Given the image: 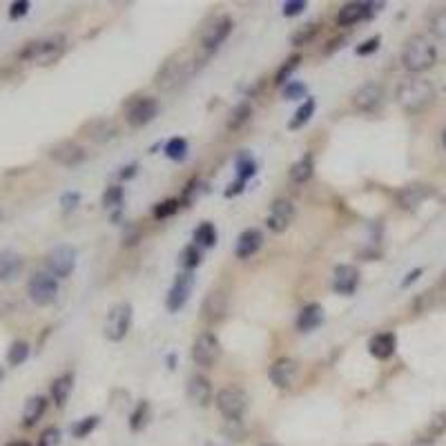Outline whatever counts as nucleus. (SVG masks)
Here are the masks:
<instances>
[{"label": "nucleus", "mask_w": 446, "mask_h": 446, "mask_svg": "<svg viewBox=\"0 0 446 446\" xmlns=\"http://www.w3.org/2000/svg\"><path fill=\"white\" fill-rule=\"evenodd\" d=\"M395 99L408 114H417L435 101V88L426 78H406L397 85Z\"/></svg>", "instance_id": "nucleus-1"}, {"label": "nucleus", "mask_w": 446, "mask_h": 446, "mask_svg": "<svg viewBox=\"0 0 446 446\" xmlns=\"http://www.w3.org/2000/svg\"><path fill=\"white\" fill-rule=\"evenodd\" d=\"M438 60V50L433 41H428L426 36L421 34H413L411 39L404 43L402 50V65L413 71V74H419V71H426L435 65Z\"/></svg>", "instance_id": "nucleus-2"}, {"label": "nucleus", "mask_w": 446, "mask_h": 446, "mask_svg": "<svg viewBox=\"0 0 446 446\" xmlns=\"http://www.w3.org/2000/svg\"><path fill=\"white\" fill-rule=\"evenodd\" d=\"M63 52H65V36L54 34V36H45V39L27 43L18 56H20V60H27V63L52 65L56 58H60Z\"/></svg>", "instance_id": "nucleus-3"}, {"label": "nucleus", "mask_w": 446, "mask_h": 446, "mask_svg": "<svg viewBox=\"0 0 446 446\" xmlns=\"http://www.w3.org/2000/svg\"><path fill=\"white\" fill-rule=\"evenodd\" d=\"M192 60L183 54H176L172 56L167 63H163V67L159 69V74H156V85L161 90H172L176 88L179 83H183L190 74H195V67L190 65Z\"/></svg>", "instance_id": "nucleus-4"}, {"label": "nucleus", "mask_w": 446, "mask_h": 446, "mask_svg": "<svg viewBox=\"0 0 446 446\" xmlns=\"http://www.w3.org/2000/svg\"><path fill=\"white\" fill-rule=\"evenodd\" d=\"M216 408H219L221 415L228 421H239L241 417H244V413L248 411V395L241 389L228 386L216 395Z\"/></svg>", "instance_id": "nucleus-5"}, {"label": "nucleus", "mask_w": 446, "mask_h": 446, "mask_svg": "<svg viewBox=\"0 0 446 446\" xmlns=\"http://www.w3.org/2000/svg\"><path fill=\"white\" fill-rule=\"evenodd\" d=\"M27 295L36 306H50L58 295V281L52 272H34L27 284Z\"/></svg>", "instance_id": "nucleus-6"}, {"label": "nucleus", "mask_w": 446, "mask_h": 446, "mask_svg": "<svg viewBox=\"0 0 446 446\" xmlns=\"http://www.w3.org/2000/svg\"><path fill=\"white\" fill-rule=\"evenodd\" d=\"M125 118L132 127H143L148 125L150 120H154V116L159 114V103L152 96H134L125 103Z\"/></svg>", "instance_id": "nucleus-7"}, {"label": "nucleus", "mask_w": 446, "mask_h": 446, "mask_svg": "<svg viewBox=\"0 0 446 446\" xmlns=\"http://www.w3.org/2000/svg\"><path fill=\"white\" fill-rule=\"evenodd\" d=\"M130 326H132V306L127 301H123V304H116L110 312H107L103 330L110 342H123L125 335L130 333Z\"/></svg>", "instance_id": "nucleus-8"}, {"label": "nucleus", "mask_w": 446, "mask_h": 446, "mask_svg": "<svg viewBox=\"0 0 446 446\" xmlns=\"http://www.w3.org/2000/svg\"><path fill=\"white\" fill-rule=\"evenodd\" d=\"M45 263H47V272H52L58 279H65V277H69L76 268V250L65 244L56 246L47 252Z\"/></svg>", "instance_id": "nucleus-9"}, {"label": "nucleus", "mask_w": 446, "mask_h": 446, "mask_svg": "<svg viewBox=\"0 0 446 446\" xmlns=\"http://www.w3.org/2000/svg\"><path fill=\"white\" fill-rule=\"evenodd\" d=\"M219 355H221L219 340H216L210 330L197 335L195 344H192V359H195L197 366L212 368L216 364V359H219Z\"/></svg>", "instance_id": "nucleus-10"}, {"label": "nucleus", "mask_w": 446, "mask_h": 446, "mask_svg": "<svg viewBox=\"0 0 446 446\" xmlns=\"http://www.w3.org/2000/svg\"><path fill=\"white\" fill-rule=\"evenodd\" d=\"M382 7H384V3H346L340 7V11H337V25L340 27L357 25L361 20L372 18L377 11H382Z\"/></svg>", "instance_id": "nucleus-11"}, {"label": "nucleus", "mask_w": 446, "mask_h": 446, "mask_svg": "<svg viewBox=\"0 0 446 446\" xmlns=\"http://www.w3.org/2000/svg\"><path fill=\"white\" fill-rule=\"evenodd\" d=\"M232 32V18L230 16H216L214 20H210L201 32V47L208 52H214L216 47L223 45L225 39Z\"/></svg>", "instance_id": "nucleus-12"}, {"label": "nucleus", "mask_w": 446, "mask_h": 446, "mask_svg": "<svg viewBox=\"0 0 446 446\" xmlns=\"http://www.w3.org/2000/svg\"><path fill=\"white\" fill-rule=\"evenodd\" d=\"M295 214H297V210H295V203L293 201H288V199H274L270 203V212H268L266 225L270 228L272 232L281 235L295 221Z\"/></svg>", "instance_id": "nucleus-13"}, {"label": "nucleus", "mask_w": 446, "mask_h": 446, "mask_svg": "<svg viewBox=\"0 0 446 446\" xmlns=\"http://www.w3.org/2000/svg\"><path fill=\"white\" fill-rule=\"evenodd\" d=\"M297 375H299V364L293 357L274 359L268 368V379L274 384L277 389H291L297 382Z\"/></svg>", "instance_id": "nucleus-14"}, {"label": "nucleus", "mask_w": 446, "mask_h": 446, "mask_svg": "<svg viewBox=\"0 0 446 446\" xmlns=\"http://www.w3.org/2000/svg\"><path fill=\"white\" fill-rule=\"evenodd\" d=\"M382 103H384V88L375 81L359 85L353 94V105L359 112H375Z\"/></svg>", "instance_id": "nucleus-15"}, {"label": "nucleus", "mask_w": 446, "mask_h": 446, "mask_svg": "<svg viewBox=\"0 0 446 446\" xmlns=\"http://www.w3.org/2000/svg\"><path fill=\"white\" fill-rule=\"evenodd\" d=\"M192 286H195V277H192V272H181L176 274V279L172 284V288L167 291V297H165V306L170 312H176L181 310L190 299V293H192Z\"/></svg>", "instance_id": "nucleus-16"}, {"label": "nucleus", "mask_w": 446, "mask_h": 446, "mask_svg": "<svg viewBox=\"0 0 446 446\" xmlns=\"http://www.w3.org/2000/svg\"><path fill=\"white\" fill-rule=\"evenodd\" d=\"M85 156H88L85 148L78 146L76 141H69V139L58 141L50 148V159H54L56 163L65 165V167H74V165L83 163L85 161Z\"/></svg>", "instance_id": "nucleus-17"}, {"label": "nucleus", "mask_w": 446, "mask_h": 446, "mask_svg": "<svg viewBox=\"0 0 446 446\" xmlns=\"http://www.w3.org/2000/svg\"><path fill=\"white\" fill-rule=\"evenodd\" d=\"M431 195H433V188H431V186H424V183H411V186H404L400 192H397V195H395V201H397V206H400L402 210L413 212V210H417Z\"/></svg>", "instance_id": "nucleus-18"}, {"label": "nucleus", "mask_w": 446, "mask_h": 446, "mask_svg": "<svg viewBox=\"0 0 446 446\" xmlns=\"http://www.w3.org/2000/svg\"><path fill=\"white\" fill-rule=\"evenodd\" d=\"M359 286V270L353 266V263H342V266L335 268L333 274V291L337 295L351 297Z\"/></svg>", "instance_id": "nucleus-19"}, {"label": "nucleus", "mask_w": 446, "mask_h": 446, "mask_svg": "<svg viewBox=\"0 0 446 446\" xmlns=\"http://www.w3.org/2000/svg\"><path fill=\"white\" fill-rule=\"evenodd\" d=\"M263 244V235L261 230H257V228H248V230H244L239 235L237 239V246H235V255L237 259H248L252 257L255 252H259Z\"/></svg>", "instance_id": "nucleus-20"}, {"label": "nucleus", "mask_w": 446, "mask_h": 446, "mask_svg": "<svg viewBox=\"0 0 446 446\" xmlns=\"http://www.w3.org/2000/svg\"><path fill=\"white\" fill-rule=\"evenodd\" d=\"M188 397L192 404L197 406H208L212 402V384L203 375H192L188 382Z\"/></svg>", "instance_id": "nucleus-21"}, {"label": "nucleus", "mask_w": 446, "mask_h": 446, "mask_svg": "<svg viewBox=\"0 0 446 446\" xmlns=\"http://www.w3.org/2000/svg\"><path fill=\"white\" fill-rule=\"evenodd\" d=\"M395 348H397V340H395V335L393 333H379L375 335L372 340L368 342V351L370 355L384 361V359H391L393 353H395Z\"/></svg>", "instance_id": "nucleus-22"}, {"label": "nucleus", "mask_w": 446, "mask_h": 446, "mask_svg": "<svg viewBox=\"0 0 446 446\" xmlns=\"http://www.w3.org/2000/svg\"><path fill=\"white\" fill-rule=\"evenodd\" d=\"M323 323V308L319 304H308L301 308L299 312V317H297V328L301 333H310V330H315L319 328Z\"/></svg>", "instance_id": "nucleus-23"}, {"label": "nucleus", "mask_w": 446, "mask_h": 446, "mask_svg": "<svg viewBox=\"0 0 446 446\" xmlns=\"http://www.w3.org/2000/svg\"><path fill=\"white\" fill-rule=\"evenodd\" d=\"M85 132H88V137L96 143H105V141H110L118 134V130L116 125L112 123V120H107V118H96V120H90V123L85 125Z\"/></svg>", "instance_id": "nucleus-24"}, {"label": "nucleus", "mask_w": 446, "mask_h": 446, "mask_svg": "<svg viewBox=\"0 0 446 446\" xmlns=\"http://www.w3.org/2000/svg\"><path fill=\"white\" fill-rule=\"evenodd\" d=\"M47 411V400L43 395H34L25 402V408H22V426L32 428L36 426V421H39Z\"/></svg>", "instance_id": "nucleus-25"}, {"label": "nucleus", "mask_w": 446, "mask_h": 446, "mask_svg": "<svg viewBox=\"0 0 446 446\" xmlns=\"http://www.w3.org/2000/svg\"><path fill=\"white\" fill-rule=\"evenodd\" d=\"M22 257L14 250H3L0 252V281H9L22 270Z\"/></svg>", "instance_id": "nucleus-26"}, {"label": "nucleus", "mask_w": 446, "mask_h": 446, "mask_svg": "<svg viewBox=\"0 0 446 446\" xmlns=\"http://www.w3.org/2000/svg\"><path fill=\"white\" fill-rule=\"evenodd\" d=\"M74 389V375L71 372H63L52 382V400L58 408H63L69 400V393Z\"/></svg>", "instance_id": "nucleus-27"}, {"label": "nucleus", "mask_w": 446, "mask_h": 446, "mask_svg": "<svg viewBox=\"0 0 446 446\" xmlns=\"http://www.w3.org/2000/svg\"><path fill=\"white\" fill-rule=\"evenodd\" d=\"M312 172H315V159H312L310 152H306L299 161H295L291 165V179L295 183H306V181L312 176Z\"/></svg>", "instance_id": "nucleus-28"}, {"label": "nucleus", "mask_w": 446, "mask_h": 446, "mask_svg": "<svg viewBox=\"0 0 446 446\" xmlns=\"http://www.w3.org/2000/svg\"><path fill=\"white\" fill-rule=\"evenodd\" d=\"M225 312V297L223 293H210L206 297V301H203V317L210 319V321H216L221 319Z\"/></svg>", "instance_id": "nucleus-29"}, {"label": "nucleus", "mask_w": 446, "mask_h": 446, "mask_svg": "<svg viewBox=\"0 0 446 446\" xmlns=\"http://www.w3.org/2000/svg\"><path fill=\"white\" fill-rule=\"evenodd\" d=\"M252 116V105L248 103V101H241V103H237L232 110H230V114H228V130H239L244 123H248V118Z\"/></svg>", "instance_id": "nucleus-30"}, {"label": "nucleus", "mask_w": 446, "mask_h": 446, "mask_svg": "<svg viewBox=\"0 0 446 446\" xmlns=\"http://www.w3.org/2000/svg\"><path fill=\"white\" fill-rule=\"evenodd\" d=\"M257 174V161L252 159L250 152H239L237 156V181L241 183H248V179H252Z\"/></svg>", "instance_id": "nucleus-31"}, {"label": "nucleus", "mask_w": 446, "mask_h": 446, "mask_svg": "<svg viewBox=\"0 0 446 446\" xmlns=\"http://www.w3.org/2000/svg\"><path fill=\"white\" fill-rule=\"evenodd\" d=\"M315 107H317V101L310 99V96H308V99L299 105V110L295 112V116H293L291 120H288V127H291V130L304 127V125L308 123V120L312 118V114H315Z\"/></svg>", "instance_id": "nucleus-32"}, {"label": "nucleus", "mask_w": 446, "mask_h": 446, "mask_svg": "<svg viewBox=\"0 0 446 446\" xmlns=\"http://www.w3.org/2000/svg\"><path fill=\"white\" fill-rule=\"evenodd\" d=\"M150 413H152L150 402L141 400V402L134 406V411L130 413V428L134 431V433H141L143 428L148 426V421H150Z\"/></svg>", "instance_id": "nucleus-33"}, {"label": "nucleus", "mask_w": 446, "mask_h": 446, "mask_svg": "<svg viewBox=\"0 0 446 446\" xmlns=\"http://www.w3.org/2000/svg\"><path fill=\"white\" fill-rule=\"evenodd\" d=\"M201 261H203L201 248H199V246H195V244L186 246L183 250L179 252V263H181V268H183L186 272H192L195 268H199V266H201Z\"/></svg>", "instance_id": "nucleus-34"}, {"label": "nucleus", "mask_w": 446, "mask_h": 446, "mask_svg": "<svg viewBox=\"0 0 446 446\" xmlns=\"http://www.w3.org/2000/svg\"><path fill=\"white\" fill-rule=\"evenodd\" d=\"M299 63H301V54H293L291 58H286L284 65L277 69V74H274V85L284 88L286 83H291V76H293V71L299 67Z\"/></svg>", "instance_id": "nucleus-35"}, {"label": "nucleus", "mask_w": 446, "mask_h": 446, "mask_svg": "<svg viewBox=\"0 0 446 446\" xmlns=\"http://www.w3.org/2000/svg\"><path fill=\"white\" fill-rule=\"evenodd\" d=\"M216 244V230L210 221H203L195 230V246L199 248H212Z\"/></svg>", "instance_id": "nucleus-36"}, {"label": "nucleus", "mask_w": 446, "mask_h": 446, "mask_svg": "<svg viewBox=\"0 0 446 446\" xmlns=\"http://www.w3.org/2000/svg\"><path fill=\"white\" fill-rule=\"evenodd\" d=\"M29 357V344L27 342H22V340H16L14 344L9 346V351H7V361L11 366H20V364H25Z\"/></svg>", "instance_id": "nucleus-37"}, {"label": "nucleus", "mask_w": 446, "mask_h": 446, "mask_svg": "<svg viewBox=\"0 0 446 446\" xmlns=\"http://www.w3.org/2000/svg\"><path fill=\"white\" fill-rule=\"evenodd\" d=\"M165 156L172 161H183L188 156V141L183 137H174L165 143Z\"/></svg>", "instance_id": "nucleus-38"}, {"label": "nucleus", "mask_w": 446, "mask_h": 446, "mask_svg": "<svg viewBox=\"0 0 446 446\" xmlns=\"http://www.w3.org/2000/svg\"><path fill=\"white\" fill-rule=\"evenodd\" d=\"M101 424V417L99 415H88V417H83V419H78L74 426H71V435L74 438H78V440H83V438H88L90 433Z\"/></svg>", "instance_id": "nucleus-39"}, {"label": "nucleus", "mask_w": 446, "mask_h": 446, "mask_svg": "<svg viewBox=\"0 0 446 446\" xmlns=\"http://www.w3.org/2000/svg\"><path fill=\"white\" fill-rule=\"evenodd\" d=\"M317 32H319V25H317V22H310V25H301V27L291 36V43H293L295 47H304V45H308L312 39H315Z\"/></svg>", "instance_id": "nucleus-40"}, {"label": "nucleus", "mask_w": 446, "mask_h": 446, "mask_svg": "<svg viewBox=\"0 0 446 446\" xmlns=\"http://www.w3.org/2000/svg\"><path fill=\"white\" fill-rule=\"evenodd\" d=\"M428 29H431V34L435 36L440 43L446 45V11H435V14L431 16Z\"/></svg>", "instance_id": "nucleus-41"}, {"label": "nucleus", "mask_w": 446, "mask_h": 446, "mask_svg": "<svg viewBox=\"0 0 446 446\" xmlns=\"http://www.w3.org/2000/svg\"><path fill=\"white\" fill-rule=\"evenodd\" d=\"M103 206L110 210H118L123 206V188L120 186H110L103 195Z\"/></svg>", "instance_id": "nucleus-42"}, {"label": "nucleus", "mask_w": 446, "mask_h": 446, "mask_svg": "<svg viewBox=\"0 0 446 446\" xmlns=\"http://www.w3.org/2000/svg\"><path fill=\"white\" fill-rule=\"evenodd\" d=\"M176 210H179V201H176V199H167V201L156 203L154 210H152V214H154L156 221H163V219H167V216L176 214Z\"/></svg>", "instance_id": "nucleus-43"}, {"label": "nucleus", "mask_w": 446, "mask_h": 446, "mask_svg": "<svg viewBox=\"0 0 446 446\" xmlns=\"http://www.w3.org/2000/svg\"><path fill=\"white\" fill-rule=\"evenodd\" d=\"M306 85L301 81H291V83H286V85L281 88V94H284V99L288 101H297V99H306Z\"/></svg>", "instance_id": "nucleus-44"}, {"label": "nucleus", "mask_w": 446, "mask_h": 446, "mask_svg": "<svg viewBox=\"0 0 446 446\" xmlns=\"http://www.w3.org/2000/svg\"><path fill=\"white\" fill-rule=\"evenodd\" d=\"M442 433H446V408L433 417L431 424H428V435L431 438H438V435H442Z\"/></svg>", "instance_id": "nucleus-45"}, {"label": "nucleus", "mask_w": 446, "mask_h": 446, "mask_svg": "<svg viewBox=\"0 0 446 446\" xmlns=\"http://www.w3.org/2000/svg\"><path fill=\"white\" fill-rule=\"evenodd\" d=\"M39 446H60V431L56 426H50L41 433Z\"/></svg>", "instance_id": "nucleus-46"}, {"label": "nucleus", "mask_w": 446, "mask_h": 446, "mask_svg": "<svg viewBox=\"0 0 446 446\" xmlns=\"http://www.w3.org/2000/svg\"><path fill=\"white\" fill-rule=\"evenodd\" d=\"M379 45H382V39L379 36H372V39L364 41L359 47H355V54L357 56H370V54H375L379 50Z\"/></svg>", "instance_id": "nucleus-47"}, {"label": "nucleus", "mask_w": 446, "mask_h": 446, "mask_svg": "<svg viewBox=\"0 0 446 446\" xmlns=\"http://www.w3.org/2000/svg\"><path fill=\"white\" fill-rule=\"evenodd\" d=\"M29 0H16V3H11L9 7V18L11 20H18L22 16H27V11H29Z\"/></svg>", "instance_id": "nucleus-48"}, {"label": "nucleus", "mask_w": 446, "mask_h": 446, "mask_svg": "<svg viewBox=\"0 0 446 446\" xmlns=\"http://www.w3.org/2000/svg\"><path fill=\"white\" fill-rule=\"evenodd\" d=\"M308 5L306 0H288V3L284 5V16L286 18H293V16H299L301 11H304Z\"/></svg>", "instance_id": "nucleus-49"}, {"label": "nucleus", "mask_w": 446, "mask_h": 446, "mask_svg": "<svg viewBox=\"0 0 446 446\" xmlns=\"http://www.w3.org/2000/svg\"><path fill=\"white\" fill-rule=\"evenodd\" d=\"M139 237H141V230H139L134 223H130L125 228V232H123V246H134L137 241H139Z\"/></svg>", "instance_id": "nucleus-50"}, {"label": "nucleus", "mask_w": 446, "mask_h": 446, "mask_svg": "<svg viewBox=\"0 0 446 446\" xmlns=\"http://www.w3.org/2000/svg\"><path fill=\"white\" fill-rule=\"evenodd\" d=\"M78 201H81L78 192H65V195L60 197V206H63L65 210H74L78 206Z\"/></svg>", "instance_id": "nucleus-51"}, {"label": "nucleus", "mask_w": 446, "mask_h": 446, "mask_svg": "<svg viewBox=\"0 0 446 446\" xmlns=\"http://www.w3.org/2000/svg\"><path fill=\"white\" fill-rule=\"evenodd\" d=\"M137 170H139V165H137V163L125 165L123 170L118 172V176H120V179H132V176H137Z\"/></svg>", "instance_id": "nucleus-52"}, {"label": "nucleus", "mask_w": 446, "mask_h": 446, "mask_svg": "<svg viewBox=\"0 0 446 446\" xmlns=\"http://www.w3.org/2000/svg\"><path fill=\"white\" fill-rule=\"evenodd\" d=\"M244 186H246V183H241V181H235V183H230V188L225 190V197L241 195V192H244Z\"/></svg>", "instance_id": "nucleus-53"}, {"label": "nucleus", "mask_w": 446, "mask_h": 446, "mask_svg": "<svg viewBox=\"0 0 446 446\" xmlns=\"http://www.w3.org/2000/svg\"><path fill=\"white\" fill-rule=\"evenodd\" d=\"M419 274H421V268H415V270L408 272V274H406V279L402 281V288H408L413 281H417V279H419Z\"/></svg>", "instance_id": "nucleus-54"}, {"label": "nucleus", "mask_w": 446, "mask_h": 446, "mask_svg": "<svg viewBox=\"0 0 446 446\" xmlns=\"http://www.w3.org/2000/svg\"><path fill=\"white\" fill-rule=\"evenodd\" d=\"M411 446H435V438H431V435H426V438H417Z\"/></svg>", "instance_id": "nucleus-55"}, {"label": "nucleus", "mask_w": 446, "mask_h": 446, "mask_svg": "<svg viewBox=\"0 0 446 446\" xmlns=\"http://www.w3.org/2000/svg\"><path fill=\"white\" fill-rule=\"evenodd\" d=\"M7 446H32V444L25 442V440H14V442H9Z\"/></svg>", "instance_id": "nucleus-56"}, {"label": "nucleus", "mask_w": 446, "mask_h": 446, "mask_svg": "<svg viewBox=\"0 0 446 446\" xmlns=\"http://www.w3.org/2000/svg\"><path fill=\"white\" fill-rule=\"evenodd\" d=\"M167 364H170V368H176V357L174 355H167Z\"/></svg>", "instance_id": "nucleus-57"}, {"label": "nucleus", "mask_w": 446, "mask_h": 446, "mask_svg": "<svg viewBox=\"0 0 446 446\" xmlns=\"http://www.w3.org/2000/svg\"><path fill=\"white\" fill-rule=\"evenodd\" d=\"M442 143H444V148H446V127L442 130Z\"/></svg>", "instance_id": "nucleus-58"}, {"label": "nucleus", "mask_w": 446, "mask_h": 446, "mask_svg": "<svg viewBox=\"0 0 446 446\" xmlns=\"http://www.w3.org/2000/svg\"><path fill=\"white\" fill-rule=\"evenodd\" d=\"M0 221H3V210H0Z\"/></svg>", "instance_id": "nucleus-59"}, {"label": "nucleus", "mask_w": 446, "mask_h": 446, "mask_svg": "<svg viewBox=\"0 0 446 446\" xmlns=\"http://www.w3.org/2000/svg\"><path fill=\"white\" fill-rule=\"evenodd\" d=\"M0 379H3V370H0Z\"/></svg>", "instance_id": "nucleus-60"}, {"label": "nucleus", "mask_w": 446, "mask_h": 446, "mask_svg": "<svg viewBox=\"0 0 446 446\" xmlns=\"http://www.w3.org/2000/svg\"><path fill=\"white\" fill-rule=\"evenodd\" d=\"M372 446H384V444H372Z\"/></svg>", "instance_id": "nucleus-61"}, {"label": "nucleus", "mask_w": 446, "mask_h": 446, "mask_svg": "<svg viewBox=\"0 0 446 446\" xmlns=\"http://www.w3.org/2000/svg\"><path fill=\"white\" fill-rule=\"evenodd\" d=\"M263 446H266V444H263Z\"/></svg>", "instance_id": "nucleus-62"}]
</instances>
